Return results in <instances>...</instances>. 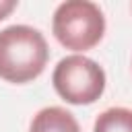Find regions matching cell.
Returning <instances> with one entry per match:
<instances>
[{"label": "cell", "instance_id": "6da1fadb", "mask_svg": "<svg viewBox=\"0 0 132 132\" xmlns=\"http://www.w3.org/2000/svg\"><path fill=\"white\" fill-rule=\"evenodd\" d=\"M45 37L29 25H10L0 31V78L25 85L37 78L47 64Z\"/></svg>", "mask_w": 132, "mask_h": 132}, {"label": "cell", "instance_id": "7a4b0ae2", "mask_svg": "<svg viewBox=\"0 0 132 132\" xmlns=\"http://www.w3.org/2000/svg\"><path fill=\"white\" fill-rule=\"evenodd\" d=\"M52 33L66 50L87 52L103 39L105 16L95 2L66 0L54 12Z\"/></svg>", "mask_w": 132, "mask_h": 132}, {"label": "cell", "instance_id": "3957f363", "mask_svg": "<svg viewBox=\"0 0 132 132\" xmlns=\"http://www.w3.org/2000/svg\"><path fill=\"white\" fill-rule=\"evenodd\" d=\"M52 85L66 103L91 105L105 91V72L95 60L72 54L58 62L52 72Z\"/></svg>", "mask_w": 132, "mask_h": 132}, {"label": "cell", "instance_id": "277c9868", "mask_svg": "<svg viewBox=\"0 0 132 132\" xmlns=\"http://www.w3.org/2000/svg\"><path fill=\"white\" fill-rule=\"evenodd\" d=\"M29 132H80V126L68 109L52 105L33 116Z\"/></svg>", "mask_w": 132, "mask_h": 132}, {"label": "cell", "instance_id": "5b68a950", "mask_svg": "<svg viewBox=\"0 0 132 132\" xmlns=\"http://www.w3.org/2000/svg\"><path fill=\"white\" fill-rule=\"evenodd\" d=\"M93 132H132V109L109 107L95 120Z\"/></svg>", "mask_w": 132, "mask_h": 132}, {"label": "cell", "instance_id": "8992f818", "mask_svg": "<svg viewBox=\"0 0 132 132\" xmlns=\"http://www.w3.org/2000/svg\"><path fill=\"white\" fill-rule=\"evenodd\" d=\"M16 6H19L16 0H0V21H4Z\"/></svg>", "mask_w": 132, "mask_h": 132}]
</instances>
